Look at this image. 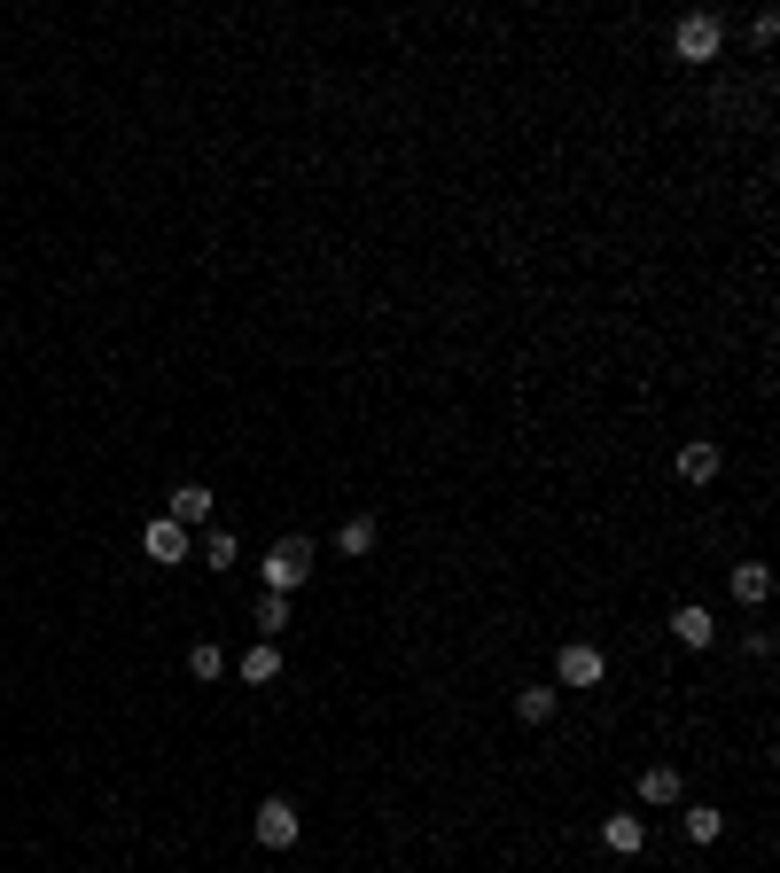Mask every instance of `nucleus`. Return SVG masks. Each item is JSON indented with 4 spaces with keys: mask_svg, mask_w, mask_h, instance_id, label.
I'll return each mask as SVG.
<instances>
[{
    "mask_svg": "<svg viewBox=\"0 0 780 873\" xmlns=\"http://www.w3.org/2000/svg\"><path fill=\"white\" fill-rule=\"evenodd\" d=\"M257 570H266V593H297L312 577V539H274V554Z\"/></svg>",
    "mask_w": 780,
    "mask_h": 873,
    "instance_id": "nucleus-1",
    "label": "nucleus"
},
{
    "mask_svg": "<svg viewBox=\"0 0 780 873\" xmlns=\"http://www.w3.org/2000/svg\"><path fill=\"white\" fill-rule=\"evenodd\" d=\"M718 40H726V24H718L711 9H695V16H679V24H671V55H679V63H711Z\"/></svg>",
    "mask_w": 780,
    "mask_h": 873,
    "instance_id": "nucleus-2",
    "label": "nucleus"
},
{
    "mask_svg": "<svg viewBox=\"0 0 780 873\" xmlns=\"http://www.w3.org/2000/svg\"><path fill=\"white\" fill-rule=\"evenodd\" d=\"M257 842H266V850H289V842H297V804H289V796H266V804H257Z\"/></svg>",
    "mask_w": 780,
    "mask_h": 873,
    "instance_id": "nucleus-3",
    "label": "nucleus"
},
{
    "mask_svg": "<svg viewBox=\"0 0 780 873\" xmlns=\"http://www.w3.org/2000/svg\"><path fill=\"white\" fill-rule=\"evenodd\" d=\"M601 671H609V663H601V648H585V640H570V648L554 655V678H562V686H601Z\"/></svg>",
    "mask_w": 780,
    "mask_h": 873,
    "instance_id": "nucleus-4",
    "label": "nucleus"
},
{
    "mask_svg": "<svg viewBox=\"0 0 780 873\" xmlns=\"http://www.w3.org/2000/svg\"><path fill=\"white\" fill-rule=\"evenodd\" d=\"M141 546H149V562H188V531H180L172 515H156V522H149Z\"/></svg>",
    "mask_w": 780,
    "mask_h": 873,
    "instance_id": "nucleus-5",
    "label": "nucleus"
},
{
    "mask_svg": "<svg viewBox=\"0 0 780 873\" xmlns=\"http://www.w3.org/2000/svg\"><path fill=\"white\" fill-rule=\"evenodd\" d=\"M601 842H609L617 858H640V850H648V827H640L633 811H609V819H601Z\"/></svg>",
    "mask_w": 780,
    "mask_h": 873,
    "instance_id": "nucleus-6",
    "label": "nucleus"
},
{
    "mask_svg": "<svg viewBox=\"0 0 780 873\" xmlns=\"http://www.w3.org/2000/svg\"><path fill=\"white\" fill-rule=\"evenodd\" d=\"M211 484H180V491H172V522H180V531H196V522H211Z\"/></svg>",
    "mask_w": 780,
    "mask_h": 873,
    "instance_id": "nucleus-7",
    "label": "nucleus"
},
{
    "mask_svg": "<svg viewBox=\"0 0 780 873\" xmlns=\"http://www.w3.org/2000/svg\"><path fill=\"white\" fill-rule=\"evenodd\" d=\"M671 632H679V648H711V640H718V617H711V608H695V600H686L679 617H671Z\"/></svg>",
    "mask_w": 780,
    "mask_h": 873,
    "instance_id": "nucleus-8",
    "label": "nucleus"
},
{
    "mask_svg": "<svg viewBox=\"0 0 780 873\" xmlns=\"http://www.w3.org/2000/svg\"><path fill=\"white\" fill-rule=\"evenodd\" d=\"M718 476V445L695 436V445H679V484H711Z\"/></svg>",
    "mask_w": 780,
    "mask_h": 873,
    "instance_id": "nucleus-9",
    "label": "nucleus"
},
{
    "mask_svg": "<svg viewBox=\"0 0 780 873\" xmlns=\"http://www.w3.org/2000/svg\"><path fill=\"white\" fill-rule=\"evenodd\" d=\"M679 796H686L679 764H648V772H640V804H679Z\"/></svg>",
    "mask_w": 780,
    "mask_h": 873,
    "instance_id": "nucleus-10",
    "label": "nucleus"
},
{
    "mask_svg": "<svg viewBox=\"0 0 780 873\" xmlns=\"http://www.w3.org/2000/svg\"><path fill=\"white\" fill-rule=\"evenodd\" d=\"M765 593H772V570L765 562H734V600L741 608H765Z\"/></svg>",
    "mask_w": 780,
    "mask_h": 873,
    "instance_id": "nucleus-11",
    "label": "nucleus"
},
{
    "mask_svg": "<svg viewBox=\"0 0 780 873\" xmlns=\"http://www.w3.org/2000/svg\"><path fill=\"white\" fill-rule=\"evenodd\" d=\"M250 625L266 632V640H282V632H289V593H257V608H250Z\"/></svg>",
    "mask_w": 780,
    "mask_h": 873,
    "instance_id": "nucleus-12",
    "label": "nucleus"
},
{
    "mask_svg": "<svg viewBox=\"0 0 780 873\" xmlns=\"http://www.w3.org/2000/svg\"><path fill=\"white\" fill-rule=\"evenodd\" d=\"M234 671H242L250 686H274V678H282V648H274V640H266V648H250V655H242Z\"/></svg>",
    "mask_w": 780,
    "mask_h": 873,
    "instance_id": "nucleus-13",
    "label": "nucleus"
},
{
    "mask_svg": "<svg viewBox=\"0 0 780 873\" xmlns=\"http://www.w3.org/2000/svg\"><path fill=\"white\" fill-rule=\"evenodd\" d=\"M336 546L352 554V562H360V554H375V515H352V522L336 531Z\"/></svg>",
    "mask_w": 780,
    "mask_h": 873,
    "instance_id": "nucleus-14",
    "label": "nucleus"
},
{
    "mask_svg": "<svg viewBox=\"0 0 780 873\" xmlns=\"http://www.w3.org/2000/svg\"><path fill=\"white\" fill-rule=\"evenodd\" d=\"M515 718H524V726H547V718H554V686H524V694H515Z\"/></svg>",
    "mask_w": 780,
    "mask_h": 873,
    "instance_id": "nucleus-15",
    "label": "nucleus"
},
{
    "mask_svg": "<svg viewBox=\"0 0 780 873\" xmlns=\"http://www.w3.org/2000/svg\"><path fill=\"white\" fill-rule=\"evenodd\" d=\"M686 835H695V842H718V835H726V811L695 804V811H686Z\"/></svg>",
    "mask_w": 780,
    "mask_h": 873,
    "instance_id": "nucleus-16",
    "label": "nucleus"
},
{
    "mask_svg": "<svg viewBox=\"0 0 780 873\" xmlns=\"http://www.w3.org/2000/svg\"><path fill=\"white\" fill-rule=\"evenodd\" d=\"M204 562H211V570H234V562H242L234 531H211V539H204Z\"/></svg>",
    "mask_w": 780,
    "mask_h": 873,
    "instance_id": "nucleus-17",
    "label": "nucleus"
},
{
    "mask_svg": "<svg viewBox=\"0 0 780 873\" xmlns=\"http://www.w3.org/2000/svg\"><path fill=\"white\" fill-rule=\"evenodd\" d=\"M219 671H227V655H219L211 640H204V648H188V678H219Z\"/></svg>",
    "mask_w": 780,
    "mask_h": 873,
    "instance_id": "nucleus-18",
    "label": "nucleus"
}]
</instances>
